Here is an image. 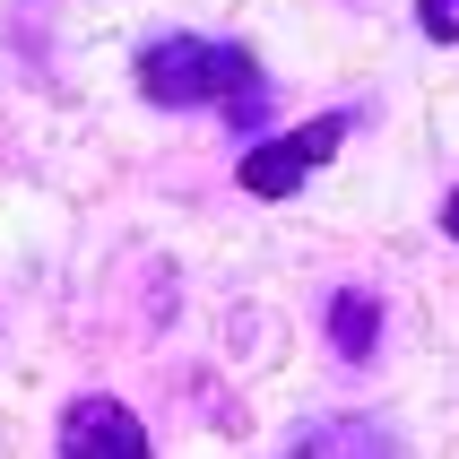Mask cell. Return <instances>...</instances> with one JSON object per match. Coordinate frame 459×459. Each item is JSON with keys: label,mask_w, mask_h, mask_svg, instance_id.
Returning a JSON list of instances; mask_svg holds the SVG:
<instances>
[{"label": "cell", "mask_w": 459, "mask_h": 459, "mask_svg": "<svg viewBox=\"0 0 459 459\" xmlns=\"http://www.w3.org/2000/svg\"><path fill=\"white\" fill-rule=\"evenodd\" d=\"M442 234H451V243H459V191H451V200H442Z\"/></svg>", "instance_id": "obj_7"}, {"label": "cell", "mask_w": 459, "mask_h": 459, "mask_svg": "<svg viewBox=\"0 0 459 459\" xmlns=\"http://www.w3.org/2000/svg\"><path fill=\"white\" fill-rule=\"evenodd\" d=\"M321 330H330V347L347 364H373V347H382V295L373 286H338L330 312H321Z\"/></svg>", "instance_id": "obj_5"}, {"label": "cell", "mask_w": 459, "mask_h": 459, "mask_svg": "<svg viewBox=\"0 0 459 459\" xmlns=\"http://www.w3.org/2000/svg\"><path fill=\"white\" fill-rule=\"evenodd\" d=\"M338 139H347V113H321V122H295V130H278V139H252V156H243V191L252 200H295L321 165L338 156Z\"/></svg>", "instance_id": "obj_2"}, {"label": "cell", "mask_w": 459, "mask_h": 459, "mask_svg": "<svg viewBox=\"0 0 459 459\" xmlns=\"http://www.w3.org/2000/svg\"><path fill=\"white\" fill-rule=\"evenodd\" d=\"M416 26H425L434 44H459V0H416Z\"/></svg>", "instance_id": "obj_6"}, {"label": "cell", "mask_w": 459, "mask_h": 459, "mask_svg": "<svg viewBox=\"0 0 459 459\" xmlns=\"http://www.w3.org/2000/svg\"><path fill=\"white\" fill-rule=\"evenodd\" d=\"M139 96L165 104V113H191V104H217L234 130L269 122V78H260L252 44H208V35H156L139 52Z\"/></svg>", "instance_id": "obj_1"}, {"label": "cell", "mask_w": 459, "mask_h": 459, "mask_svg": "<svg viewBox=\"0 0 459 459\" xmlns=\"http://www.w3.org/2000/svg\"><path fill=\"white\" fill-rule=\"evenodd\" d=\"M52 442H61V459H156V451H148V425H139L122 399H104V390L70 399Z\"/></svg>", "instance_id": "obj_3"}, {"label": "cell", "mask_w": 459, "mask_h": 459, "mask_svg": "<svg viewBox=\"0 0 459 459\" xmlns=\"http://www.w3.org/2000/svg\"><path fill=\"white\" fill-rule=\"evenodd\" d=\"M286 459H399V451H390V434L373 416H321V425H304L286 442Z\"/></svg>", "instance_id": "obj_4"}]
</instances>
